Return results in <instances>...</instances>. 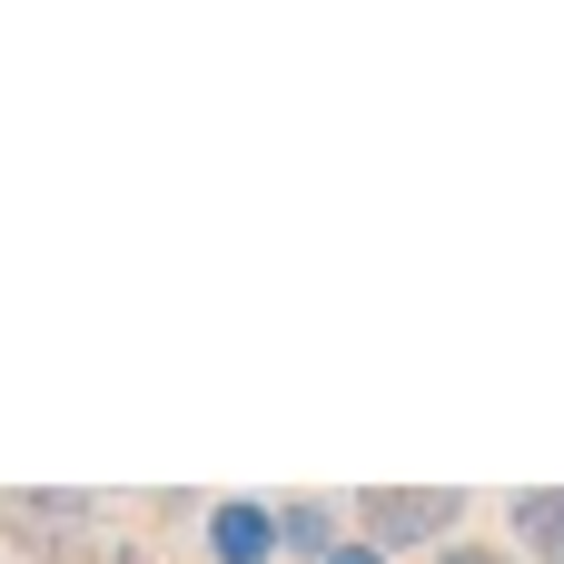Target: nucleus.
<instances>
[{
    "label": "nucleus",
    "instance_id": "nucleus-5",
    "mask_svg": "<svg viewBox=\"0 0 564 564\" xmlns=\"http://www.w3.org/2000/svg\"><path fill=\"white\" fill-rule=\"evenodd\" d=\"M506 555L564 564V486H516L506 496Z\"/></svg>",
    "mask_w": 564,
    "mask_h": 564
},
{
    "label": "nucleus",
    "instance_id": "nucleus-6",
    "mask_svg": "<svg viewBox=\"0 0 564 564\" xmlns=\"http://www.w3.org/2000/svg\"><path fill=\"white\" fill-rule=\"evenodd\" d=\"M426 564H525V555H506V545H486V535H456V545H436Z\"/></svg>",
    "mask_w": 564,
    "mask_h": 564
},
{
    "label": "nucleus",
    "instance_id": "nucleus-3",
    "mask_svg": "<svg viewBox=\"0 0 564 564\" xmlns=\"http://www.w3.org/2000/svg\"><path fill=\"white\" fill-rule=\"evenodd\" d=\"M198 555L208 564H278V506L268 496H208Z\"/></svg>",
    "mask_w": 564,
    "mask_h": 564
},
{
    "label": "nucleus",
    "instance_id": "nucleus-2",
    "mask_svg": "<svg viewBox=\"0 0 564 564\" xmlns=\"http://www.w3.org/2000/svg\"><path fill=\"white\" fill-rule=\"evenodd\" d=\"M466 516H476L466 486H357V496H347V535H367L377 555H397V564L456 545Z\"/></svg>",
    "mask_w": 564,
    "mask_h": 564
},
{
    "label": "nucleus",
    "instance_id": "nucleus-7",
    "mask_svg": "<svg viewBox=\"0 0 564 564\" xmlns=\"http://www.w3.org/2000/svg\"><path fill=\"white\" fill-rule=\"evenodd\" d=\"M149 516H159V525H198V516H208V496H188V486H169V496H149Z\"/></svg>",
    "mask_w": 564,
    "mask_h": 564
},
{
    "label": "nucleus",
    "instance_id": "nucleus-9",
    "mask_svg": "<svg viewBox=\"0 0 564 564\" xmlns=\"http://www.w3.org/2000/svg\"><path fill=\"white\" fill-rule=\"evenodd\" d=\"M99 564H149V545H129V535H109V555Z\"/></svg>",
    "mask_w": 564,
    "mask_h": 564
},
{
    "label": "nucleus",
    "instance_id": "nucleus-4",
    "mask_svg": "<svg viewBox=\"0 0 564 564\" xmlns=\"http://www.w3.org/2000/svg\"><path fill=\"white\" fill-rule=\"evenodd\" d=\"M278 506V564H327L347 545V506L337 496H268Z\"/></svg>",
    "mask_w": 564,
    "mask_h": 564
},
{
    "label": "nucleus",
    "instance_id": "nucleus-1",
    "mask_svg": "<svg viewBox=\"0 0 564 564\" xmlns=\"http://www.w3.org/2000/svg\"><path fill=\"white\" fill-rule=\"evenodd\" d=\"M0 545L20 564H99L109 555V496H89V486H10L0 496Z\"/></svg>",
    "mask_w": 564,
    "mask_h": 564
},
{
    "label": "nucleus",
    "instance_id": "nucleus-8",
    "mask_svg": "<svg viewBox=\"0 0 564 564\" xmlns=\"http://www.w3.org/2000/svg\"><path fill=\"white\" fill-rule=\"evenodd\" d=\"M327 564H397V555H377L367 535H347V545H337V555H327Z\"/></svg>",
    "mask_w": 564,
    "mask_h": 564
}]
</instances>
